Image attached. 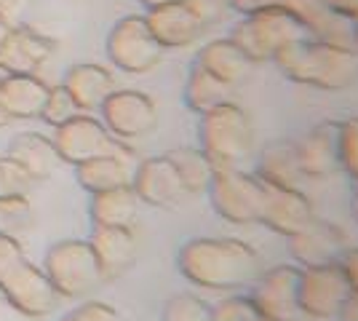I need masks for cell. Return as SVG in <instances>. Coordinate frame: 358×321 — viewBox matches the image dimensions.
<instances>
[{
    "instance_id": "cell-1",
    "label": "cell",
    "mask_w": 358,
    "mask_h": 321,
    "mask_svg": "<svg viewBox=\"0 0 358 321\" xmlns=\"http://www.w3.org/2000/svg\"><path fill=\"white\" fill-rule=\"evenodd\" d=\"M177 268L201 290H241L259 276V255L238 238H190L179 249Z\"/></svg>"
},
{
    "instance_id": "cell-2",
    "label": "cell",
    "mask_w": 358,
    "mask_h": 321,
    "mask_svg": "<svg viewBox=\"0 0 358 321\" xmlns=\"http://www.w3.org/2000/svg\"><path fill=\"white\" fill-rule=\"evenodd\" d=\"M275 64L289 80L321 92H343L358 80V51L318 38H305L278 51Z\"/></svg>"
},
{
    "instance_id": "cell-3",
    "label": "cell",
    "mask_w": 358,
    "mask_h": 321,
    "mask_svg": "<svg viewBox=\"0 0 358 321\" xmlns=\"http://www.w3.org/2000/svg\"><path fill=\"white\" fill-rule=\"evenodd\" d=\"M198 139H201V150L211 161L214 171L241 169L252 153L254 129L243 107L227 99L201 115Z\"/></svg>"
},
{
    "instance_id": "cell-4",
    "label": "cell",
    "mask_w": 358,
    "mask_h": 321,
    "mask_svg": "<svg viewBox=\"0 0 358 321\" xmlns=\"http://www.w3.org/2000/svg\"><path fill=\"white\" fill-rule=\"evenodd\" d=\"M230 38L254 64H259V62H273L281 48L310 38V32L292 11L268 6L241 14V22H236Z\"/></svg>"
},
{
    "instance_id": "cell-5",
    "label": "cell",
    "mask_w": 358,
    "mask_h": 321,
    "mask_svg": "<svg viewBox=\"0 0 358 321\" xmlns=\"http://www.w3.org/2000/svg\"><path fill=\"white\" fill-rule=\"evenodd\" d=\"M43 271L51 278L54 290L59 292V297H70V300L86 297L105 284L96 255L83 238H67V241H57L54 246H48L43 257Z\"/></svg>"
},
{
    "instance_id": "cell-6",
    "label": "cell",
    "mask_w": 358,
    "mask_h": 321,
    "mask_svg": "<svg viewBox=\"0 0 358 321\" xmlns=\"http://www.w3.org/2000/svg\"><path fill=\"white\" fill-rule=\"evenodd\" d=\"M209 199L214 212L227 222L259 225L268 201V185L243 169H222L211 177Z\"/></svg>"
},
{
    "instance_id": "cell-7",
    "label": "cell",
    "mask_w": 358,
    "mask_h": 321,
    "mask_svg": "<svg viewBox=\"0 0 358 321\" xmlns=\"http://www.w3.org/2000/svg\"><path fill=\"white\" fill-rule=\"evenodd\" d=\"M51 142L57 148L62 164H70V166H78L83 161L99 158V155H126V158H131L129 142H120V139L113 137L105 123L94 118L91 113H78L70 121L57 126Z\"/></svg>"
},
{
    "instance_id": "cell-8",
    "label": "cell",
    "mask_w": 358,
    "mask_h": 321,
    "mask_svg": "<svg viewBox=\"0 0 358 321\" xmlns=\"http://www.w3.org/2000/svg\"><path fill=\"white\" fill-rule=\"evenodd\" d=\"M107 57L110 62L129 73V76H142L150 73L152 67H158L164 59L166 48L155 41V35L150 32L148 19L139 14L123 16L113 24V30L107 32Z\"/></svg>"
},
{
    "instance_id": "cell-9",
    "label": "cell",
    "mask_w": 358,
    "mask_h": 321,
    "mask_svg": "<svg viewBox=\"0 0 358 321\" xmlns=\"http://www.w3.org/2000/svg\"><path fill=\"white\" fill-rule=\"evenodd\" d=\"M268 6H278V8L292 11L308 27L310 38L353 48V24H356V19L337 14L324 0H230V8L238 11V14H249V11L268 8Z\"/></svg>"
},
{
    "instance_id": "cell-10",
    "label": "cell",
    "mask_w": 358,
    "mask_h": 321,
    "mask_svg": "<svg viewBox=\"0 0 358 321\" xmlns=\"http://www.w3.org/2000/svg\"><path fill=\"white\" fill-rule=\"evenodd\" d=\"M340 262L313 265L299 271V311L310 319H334L340 316L350 294Z\"/></svg>"
},
{
    "instance_id": "cell-11",
    "label": "cell",
    "mask_w": 358,
    "mask_h": 321,
    "mask_svg": "<svg viewBox=\"0 0 358 321\" xmlns=\"http://www.w3.org/2000/svg\"><path fill=\"white\" fill-rule=\"evenodd\" d=\"M107 131L120 142H134L148 137L158 126V107L145 92L136 89H115L99 107Z\"/></svg>"
},
{
    "instance_id": "cell-12",
    "label": "cell",
    "mask_w": 358,
    "mask_h": 321,
    "mask_svg": "<svg viewBox=\"0 0 358 321\" xmlns=\"http://www.w3.org/2000/svg\"><path fill=\"white\" fill-rule=\"evenodd\" d=\"M0 292L14 303L24 319L48 316L51 311H57L62 300L43 268H38L30 260H22L14 271L6 273V278L0 281Z\"/></svg>"
},
{
    "instance_id": "cell-13",
    "label": "cell",
    "mask_w": 358,
    "mask_h": 321,
    "mask_svg": "<svg viewBox=\"0 0 358 321\" xmlns=\"http://www.w3.org/2000/svg\"><path fill=\"white\" fill-rule=\"evenodd\" d=\"M299 271L297 265H275L254 284L249 294L265 321H297L299 311Z\"/></svg>"
},
{
    "instance_id": "cell-14",
    "label": "cell",
    "mask_w": 358,
    "mask_h": 321,
    "mask_svg": "<svg viewBox=\"0 0 358 321\" xmlns=\"http://www.w3.org/2000/svg\"><path fill=\"white\" fill-rule=\"evenodd\" d=\"M131 187L142 204L158 206V209H174L187 196L177 169L171 166V161L166 155L145 158L131 174Z\"/></svg>"
},
{
    "instance_id": "cell-15",
    "label": "cell",
    "mask_w": 358,
    "mask_h": 321,
    "mask_svg": "<svg viewBox=\"0 0 358 321\" xmlns=\"http://www.w3.org/2000/svg\"><path fill=\"white\" fill-rule=\"evenodd\" d=\"M54 41L27 24H14L0 48V73L38 76V70L54 54Z\"/></svg>"
},
{
    "instance_id": "cell-16",
    "label": "cell",
    "mask_w": 358,
    "mask_h": 321,
    "mask_svg": "<svg viewBox=\"0 0 358 321\" xmlns=\"http://www.w3.org/2000/svg\"><path fill=\"white\" fill-rule=\"evenodd\" d=\"M315 220L310 199L299 187H270L268 185V201L262 212V225L270 228L278 236H297Z\"/></svg>"
},
{
    "instance_id": "cell-17",
    "label": "cell",
    "mask_w": 358,
    "mask_h": 321,
    "mask_svg": "<svg viewBox=\"0 0 358 321\" xmlns=\"http://www.w3.org/2000/svg\"><path fill=\"white\" fill-rule=\"evenodd\" d=\"M148 27L155 41L164 48H187L203 35V24L190 14V8L182 0H171L164 6L148 8Z\"/></svg>"
},
{
    "instance_id": "cell-18",
    "label": "cell",
    "mask_w": 358,
    "mask_h": 321,
    "mask_svg": "<svg viewBox=\"0 0 358 321\" xmlns=\"http://www.w3.org/2000/svg\"><path fill=\"white\" fill-rule=\"evenodd\" d=\"M345 249H348L345 233L334 222L313 220L305 230H299L297 236H292V257L302 268L340 262Z\"/></svg>"
},
{
    "instance_id": "cell-19",
    "label": "cell",
    "mask_w": 358,
    "mask_h": 321,
    "mask_svg": "<svg viewBox=\"0 0 358 321\" xmlns=\"http://www.w3.org/2000/svg\"><path fill=\"white\" fill-rule=\"evenodd\" d=\"M297 155L305 177H329L340 171V121L313 126L297 142Z\"/></svg>"
},
{
    "instance_id": "cell-20",
    "label": "cell",
    "mask_w": 358,
    "mask_h": 321,
    "mask_svg": "<svg viewBox=\"0 0 358 321\" xmlns=\"http://www.w3.org/2000/svg\"><path fill=\"white\" fill-rule=\"evenodd\" d=\"M48 83L41 76L3 73L0 78V105L11 121H38L48 97Z\"/></svg>"
},
{
    "instance_id": "cell-21",
    "label": "cell",
    "mask_w": 358,
    "mask_h": 321,
    "mask_svg": "<svg viewBox=\"0 0 358 321\" xmlns=\"http://www.w3.org/2000/svg\"><path fill=\"white\" fill-rule=\"evenodd\" d=\"M105 281L123 276L136 260L134 228H94L89 238Z\"/></svg>"
},
{
    "instance_id": "cell-22",
    "label": "cell",
    "mask_w": 358,
    "mask_h": 321,
    "mask_svg": "<svg viewBox=\"0 0 358 321\" xmlns=\"http://www.w3.org/2000/svg\"><path fill=\"white\" fill-rule=\"evenodd\" d=\"M62 86L70 92V97L75 99L80 113H94V110H99L105 105V99L110 94L115 92V78L102 64L80 62V64H73L64 73Z\"/></svg>"
},
{
    "instance_id": "cell-23",
    "label": "cell",
    "mask_w": 358,
    "mask_h": 321,
    "mask_svg": "<svg viewBox=\"0 0 358 321\" xmlns=\"http://www.w3.org/2000/svg\"><path fill=\"white\" fill-rule=\"evenodd\" d=\"M195 64L203 67L214 78H220L227 86L243 83L246 78L252 76L254 67V62L236 46L233 38H214L209 43H203L198 57H195Z\"/></svg>"
},
{
    "instance_id": "cell-24",
    "label": "cell",
    "mask_w": 358,
    "mask_h": 321,
    "mask_svg": "<svg viewBox=\"0 0 358 321\" xmlns=\"http://www.w3.org/2000/svg\"><path fill=\"white\" fill-rule=\"evenodd\" d=\"M8 158L16 161L19 166L27 171L32 183H43L54 174V169L59 166V155L51 137H43L38 131H22L11 139L8 145Z\"/></svg>"
},
{
    "instance_id": "cell-25",
    "label": "cell",
    "mask_w": 358,
    "mask_h": 321,
    "mask_svg": "<svg viewBox=\"0 0 358 321\" xmlns=\"http://www.w3.org/2000/svg\"><path fill=\"white\" fill-rule=\"evenodd\" d=\"M139 196L131 185L94 193L89 204V217L94 228H134L139 214Z\"/></svg>"
},
{
    "instance_id": "cell-26",
    "label": "cell",
    "mask_w": 358,
    "mask_h": 321,
    "mask_svg": "<svg viewBox=\"0 0 358 321\" xmlns=\"http://www.w3.org/2000/svg\"><path fill=\"white\" fill-rule=\"evenodd\" d=\"M254 174L270 187H299L305 180V171L299 166L297 142L278 139V142L268 145L265 153L259 155Z\"/></svg>"
},
{
    "instance_id": "cell-27",
    "label": "cell",
    "mask_w": 358,
    "mask_h": 321,
    "mask_svg": "<svg viewBox=\"0 0 358 321\" xmlns=\"http://www.w3.org/2000/svg\"><path fill=\"white\" fill-rule=\"evenodd\" d=\"M131 169L126 155H99L75 166V180L86 193H105L113 187L131 185Z\"/></svg>"
},
{
    "instance_id": "cell-28",
    "label": "cell",
    "mask_w": 358,
    "mask_h": 321,
    "mask_svg": "<svg viewBox=\"0 0 358 321\" xmlns=\"http://www.w3.org/2000/svg\"><path fill=\"white\" fill-rule=\"evenodd\" d=\"M230 89L233 86L222 83L220 78H214L211 73H206L203 67H198L193 62L187 83H185V105L190 107L193 113H198V115H203V113L214 110L217 105L227 102Z\"/></svg>"
},
{
    "instance_id": "cell-29",
    "label": "cell",
    "mask_w": 358,
    "mask_h": 321,
    "mask_svg": "<svg viewBox=\"0 0 358 321\" xmlns=\"http://www.w3.org/2000/svg\"><path fill=\"white\" fill-rule=\"evenodd\" d=\"M166 158L171 161V166L177 169L179 180H182L187 193L209 190L214 166H211V161L201 148H174V150L166 153Z\"/></svg>"
},
{
    "instance_id": "cell-30",
    "label": "cell",
    "mask_w": 358,
    "mask_h": 321,
    "mask_svg": "<svg viewBox=\"0 0 358 321\" xmlns=\"http://www.w3.org/2000/svg\"><path fill=\"white\" fill-rule=\"evenodd\" d=\"M32 222V206L27 196H8V199H0V233L3 236H11L16 241H22L24 233H30Z\"/></svg>"
},
{
    "instance_id": "cell-31",
    "label": "cell",
    "mask_w": 358,
    "mask_h": 321,
    "mask_svg": "<svg viewBox=\"0 0 358 321\" xmlns=\"http://www.w3.org/2000/svg\"><path fill=\"white\" fill-rule=\"evenodd\" d=\"M161 321H211V306L198 294L182 292L166 300Z\"/></svg>"
},
{
    "instance_id": "cell-32",
    "label": "cell",
    "mask_w": 358,
    "mask_h": 321,
    "mask_svg": "<svg viewBox=\"0 0 358 321\" xmlns=\"http://www.w3.org/2000/svg\"><path fill=\"white\" fill-rule=\"evenodd\" d=\"M78 113H80V110L75 105V99L59 83V86H51V89H48L45 105H43V110H41V121L48 123L51 129H57V126H62L64 121H70Z\"/></svg>"
},
{
    "instance_id": "cell-33",
    "label": "cell",
    "mask_w": 358,
    "mask_h": 321,
    "mask_svg": "<svg viewBox=\"0 0 358 321\" xmlns=\"http://www.w3.org/2000/svg\"><path fill=\"white\" fill-rule=\"evenodd\" d=\"M211 321H265L249 294H230L211 306Z\"/></svg>"
},
{
    "instance_id": "cell-34",
    "label": "cell",
    "mask_w": 358,
    "mask_h": 321,
    "mask_svg": "<svg viewBox=\"0 0 358 321\" xmlns=\"http://www.w3.org/2000/svg\"><path fill=\"white\" fill-rule=\"evenodd\" d=\"M340 169L358 180V115L340 121Z\"/></svg>"
},
{
    "instance_id": "cell-35",
    "label": "cell",
    "mask_w": 358,
    "mask_h": 321,
    "mask_svg": "<svg viewBox=\"0 0 358 321\" xmlns=\"http://www.w3.org/2000/svg\"><path fill=\"white\" fill-rule=\"evenodd\" d=\"M32 185L35 183L27 177V171L19 166L16 161H11L8 155L0 158V199H8V196H27Z\"/></svg>"
},
{
    "instance_id": "cell-36",
    "label": "cell",
    "mask_w": 358,
    "mask_h": 321,
    "mask_svg": "<svg viewBox=\"0 0 358 321\" xmlns=\"http://www.w3.org/2000/svg\"><path fill=\"white\" fill-rule=\"evenodd\" d=\"M182 3L190 8V14H193L203 27H211V24L222 22L224 16L233 11V8H230V0H182Z\"/></svg>"
},
{
    "instance_id": "cell-37",
    "label": "cell",
    "mask_w": 358,
    "mask_h": 321,
    "mask_svg": "<svg viewBox=\"0 0 358 321\" xmlns=\"http://www.w3.org/2000/svg\"><path fill=\"white\" fill-rule=\"evenodd\" d=\"M59 321H123V319H120V313L113 306L99 303V300H89L83 306L67 311Z\"/></svg>"
},
{
    "instance_id": "cell-38",
    "label": "cell",
    "mask_w": 358,
    "mask_h": 321,
    "mask_svg": "<svg viewBox=\"0 0 358 321\" xmlns=\"http://www.w3.org/2000/svg\"><path fill=\"white\" fill-rule=\"evenodd\" d=\"M22 260H27L22 241H16L11 236H3V233H0V281L6 278L8 271H14Z\"/></svg>"
},
{
    "instance_id": "cell-39",
    "label": "cell",
    "mask_w": 358,
    "mask_h": 321,
    "mask_svg": "<svg viewBox=\"0 0 358 321\" xmlns=\"http://www.w3.org/2000/svg\"><path fill=\"white\" fill-rule=\"evenodd\" d=\"M340 268H343L350 290H358V249H345V255L340 257Z\"/></svg>"
},
{
    "instance_id": "cell-40",
    "label": "cell",
    "mask_w": 358,
    "mask_h": 321,
    "mask_svg": "<svg viewBox=\"0 0 358 321\" xmlns=\"http://www.w3.org/2000/svg\"><path fill=\"white\" fill-rule=\"evenodd\" d=\"M327 6H331L337 14L348 16V19H358V0H324Z\"/></svg>"
},
{
    "instance_id": "cell-41",
    "label": "cell",
    "mask_w": 358,
    "mask_h": 321,
    "mask_svg": "<svg viewBox=\"0 0 358 321\" xmlns=\"http://www.w3.org/2000/svg\"><path fill=\"white\" fill-rule=\"evenodd\" d=\"M0 321H24V316L14 308V303L0 292Z\"/></svg>"
},
{
    "instance_id": "cell-42",
    "label": "cell",
    "mask_w": 358,
    "mask_h": 321,
    "mask_svg": "<svg viewBox=\"0 0 358 321\" xmlns=\"http://www.w3.org/2000/svg\"><path fill=\"white\" fill-rule=\"evenodd\" d=\"M340 319L343 321H358V290H353L345 300L343 311H340Z\"/></svg>"
},
{
    "instance_id": "cell-43",
    "label": "cell",
    "mask_w": 358,
    "mask_h": 321,
    "mask_svg": "<svg viewBox=\"0 0 358 321\" xmlns=\"http://www.w3.org/2000/svg\"><path fill=\"white\" fill-rule=\"evenodd\" d=\"M22 6H24V0H0V16L14 24V19L19 16Z\"/></svg>"
},
{
    "instance_id": "cell-44",
    "label": "cell",
    "mask_w": 358,
    "mask_h": 321,
    "mask_svg": "<svg viewBox=\"0 0 358 321\" xmlns=\"http://www.w3.org/2000/svg\"><path fill=\"white\" fill-rule=\"evenodd\" d=\"M11 22H6L3 16H0V48H3V43H6V38H8V32H11Z\"/></svg>"
},
{
    "instance_id": "cell-45",
    "label": "cell",
    "mask_w": 358,
    "mask_h": 321,
    "mask_svg": "<svg viewBox=\"0 0 358 321\" xmlns=\"http://www.w3.org/2000/svg\"><path fill=\"white\" fill-rule=\"evenodd\" d=\"M145 8H155V6H164V3H171V0H139Z\"/></svg>"
},
{
    "instance_id": "cell-46",
    "label": "cell",
    "mask_w": 358,
    "mask_h": 321,
    "mask_svg": "<svg viewBox=\"0 0 358 321\" xmlns=\"http://www.w3.org/2000/svg\"><path fill=\"white\" fill-rule=\"evenodd\" d=\"M8 123H11V118L6 115V110H3V105H0V129H3V126H8Z\"/></svg>"
},
{
    "instance_id": "cell-47",
    "label": "cell",
    "mask_w": 358,
    "mask_h": 321,
    "mask_svg": "<svg viewBox=\"0 0 358 321\" xmlns=\"http://www.w3.org/2000/svg\"><path fill=\"white\" fill-rule=\"evenodd\" d=\"M350 206H353V217H356V222H358V187H356V193H353V204H350Z\"/></svg>"
},
{
    "instance_id": "cell-48",
    "label": "cell",
    "mask_w": 358,
    "mask_h": 321,
    "mask_svg": "<svg viewBox=\"0 0 358 321\" xmlns=\"http://www.w3.org/2000/svg\"><path fill=\"white\" fill-rule=\"evenodd\" d=\"M353 48L358 51V19H356V24H353Z\"/></svg>"
},
{
    "instance_id": "cell-49",
    "label": "cell",
    "mask_w": 358,
    "mask_h": 321,
    "mask_svg": "<svg viewBox=\"0 0 358 321\" xmlns=\"http://www.w3.org/2000/svg\"><path fill=\"white\" fill-rule=\"evenodd\" d=\"M356 187H358V180H356Z\"/></svg>"
},
{
    "instance_id": "cell-50",
    "label": "cell",
    "mask_w": 358,
    "mask_h": 321,
    "mask_svg": "<svg viewBox=\"0 0 358 321\" xmlns=\"http://www.w3.org/2000/svg\"><path fill=\"white\" fill-rule=\"evenodd\" d=\"M0 78H3V73H0Z\"/></svg>"
}]
</instances>
